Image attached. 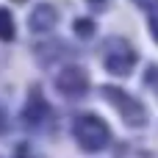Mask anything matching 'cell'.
I'll list each match as a JSON object with an SVG mask.
<instances>
[{"label": "cell", "mask_w": 158, "mask_h": 158, "mask_svg": "<svg viewBox=\"0 0 158 158\" xmlns=\"http://www.w3.org/2000/svg\"><path fill=\"white\" fill-rule=\"evenodd\" d=\"M0 39L3 42L14 39V19H11V11H6V8H0Z\"/></svg>", "instance_id": "7"}, {"label": "cell", "mask_w": 158, "mask_h": 158, "mask_svg": "<svg viewBox=\"0 0 158 158\" xmlns=\"http://www.w3.org/2000/svg\"><path fill=\"white\" fill-rule=\"evenodd\" d=\"M75 33H78L81 39H89V36L94 33V22H92V19H86V17L75 19Z\"/></svg>", "instance_id": "8"}, {"label": "cell", "mask_w": 158, "mask_h": 158, "mask_svg": "<svg viewBox=\"0 0 158 158\" xmlns=\"http://www.w3.org/2000/svg\"><path fill=\"white\" fill-rule=\"evenodd\" d=\"M133 56L128 53V56H111L108 61H106V67H108V72H114V75H128L131 72V67H133Z\"/></svg>", "instance_id": "6"}, {"label": "cell", "mask_w": 158, "mask_h": 158, "mask_svg": "<svg viewBox=\"0 0 158 158\" xmlns=\"http://www.w3.org/2000/svg\"><path fill=\"white\" fill-rule=\"evenodd\" d=\"M44 114H47V106L42 103V97H39V92L33 89V94H31V100H28V106H25V111H22V117L31 122V125H36L39 119H44Z\"/></svg>", "instance_id": "5"}, {"label": "cell", "mask_w": 158, "mask_h": 158, "mask_svg": "<svg viewBox=\"0 0 158 158\" xmlns=\"http://www.w3.org/2000/svg\"><path fill=\"white\" fill-rule=\"evenodd\" d=\"M153 28H156V31H153V36H156V42H158V25H153Z\"/></svg>", "instance_id": "9"}, {"label": "cell", "mask_w": 158, "mask_h": 158, "mask_svg": "<svg viewBox=\"0 0 158 158\" xmlns=\"http://www.w3.org/2000/svg\"><path fill=\"white\" fill-rule=\"evenodd\" d=\"M56 22H58V11H56L50 3H39V6L31 11V17H28V25H31V31H36V33L53 31Z\"/></svg>", "instance_id": "4"}, {"label": "cell", "mask_w": 158, "mask_h": 158, "mask_svg": "<svg viewBox=\"0 0 158 158\" xmlns=\"http://www.w3.org/2000/svg\"><path fill=\"white\" fill-rule=\"evenodd\" d=\"M106 94H108L111 106H117V111L122 114V119L128 125H144L147 111L142 108V103H136L133 97H128L122 89H114V86H106Z\"/></svg>", "instance_id": "2"}, {"label": "cell", "mask_w": 158, "mask_h": 158, "mask_svg": "<svg viewBox=\"0 0 158 158\" xmlns=\"http://www.w3.org/2000/svg\"><path fill=\"white\" fill-rule=\"evenodd\" d=\"M72 131H75V139L81 142V147H83V150H92V153L108 147V142H111V131H108V125H106L100 117H94V114H83V117H78Z\"/></svg>", "instance_id": "1"}, {"label": "cell", "mask_w": 158, "mask_h": 158, "mask_svg": "<svg viewBox=\"0 0 158 158\" xmlns=\"http://www.w3.org/2000/svg\"><path fill=\"white\" fill-rule=\"evenodd\" d=\"M0 131H3V119H0Z\"/></svg>", "instance_id": "10"}, {"label": "cell", "mask_w": 158, "mask_h": 158, "mask_svg": "<svg viewBox=\"0 0 158 158\" xmlns=\"http://www.w3.org/2000/svg\"><path fill=\"white\" fill-rule=\"evenodd\" d=\"M56 86L61 94L67 97H83L86 89H89V75L83 67H67L58 78H56Z\"/></svg>", "instance_id": "3"}]
</instances>
